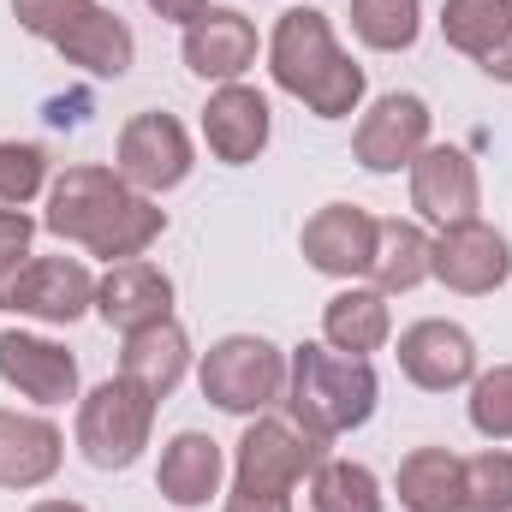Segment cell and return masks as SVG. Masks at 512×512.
Here are the masks:
<instances>
[{"mask_svg":"<svg viewBox=\"0 0 512 512\" xmlns=\"http://www.w3.org/2000/svg\"><path fill=\"white\" fill-rule=\"evenodd\" d=\"M60 459H66V435L48 417L0 411V489H12V495L42 489V483H54Z\"/></svg>","mask_w":512,"mask_h":512,"instance_id":"cell-19","label":"cell"},{"mask_svg":"<svg viewBox=\"0 0 512 512\" xmlns=\"http://www.w3.org/2000/svg\"><path fill=\"white\" fill-rule=\"evenodd\" d=\"M382 483L370 465L352 459H322V471L310 477V512H382Z\"/></svg>","mask_w":512,"mask_h":512,"instance_id":"cell-26","label":"cell"},{"mask_svg":"<svg viewBox=\"0 0 512 512\" xmlns=\"http://www.w3.org/2000/svg\"><path fill=\"white\" fill-rule=\"evenodd\" d=\"M477 66H483L489 78H501V84H512V30L501 36V42H495V54H489V60H477Z\"/></svg>","mask_w":512,"mask_h":512,"instance_id":"cell-35","label":"cell"},{"mask_svg":"<svg viewBox=\"0 0 512 512\" xmlns=\"http://www.w3.org/2000/svg\"><path fill=\"white\" fill-rule=\"evenodd\" d=\"M0 310H18V316H36L48 328H66L84 310H96V274L78 256H30L0 286Z\"/></svg>","mask_w":512,"mask_h":512,"instance_id":"cell-7","label":"cell"},{"mask_svg":"<svg viewBox=\"0 0 512 512\" xmlns=\"http://www.w3.org/2000/svg\"><path fill=\"white\" fill-rule=\"evenodd\" d=\"M387 334H393V310H387V292H376V286H346L322 304V340L334 352L370 358L387 346Z\"/></svg>","mask_w":512,"mask_h":512,"instance_id":"cell-21","label":"cell"},{"mask_svg":"<svg viewBox=\"0 0 512 512\" xmlns=\"http://www.w3.org/2000/svg\"><path fill=\"white\" fill-rule=\"evenodd\" d=\"M48 191V149L42 143H0V209H24Z\"/></svg>","mask_w":512,"mask_h":512,"instance_id":"cell-28","label":"cell"},{"mask_svg":"<svg viewBox=\"0 0 512 512\" xmlns=\"http://www.w3.org/2000/svg\"><path fill=\"white\" fill-rule=\"evenodd\" d=\"M197 387L209 405H221L233 417H262L286 399V352L262 334H227L203 352Z\"/></svg>","mask_w":512,"mask_h":512,"instance_id":"cell-4","label":"cell"},{"mask_svg":"<svg viewBox=\"0 0 512 512\" xmlns=\"http://www.w3.org/2000/svg\"><path fill=\"white\" fill-rule=\"evenodd\" d=\"M447 292H465V298H483L495 286L512 280V251L507 239L489 227V221H459L435 239V268H429Z\"/></svg>","mask_w":512,"mask_h":512,"instance_id":"cell-12","label":"cell"},{"mask_svg":"<svg viewBox=\"0 0 512 512\" xmlns=\"http://www.w3.org/2000/svg\"><path fill=\"white\" fill-rule=\"evenodd\" d=\"M328 459V435H316L310 423H298L292 411H262L245 423L239 453H233V483L245 489H274L292 495L304 477H316Z\"/></svg>","mask_w":512,"mask_h":512,"instance_id":"cell-5","label":"cell"},{"mask_svg":"<svg viewBox=\"0 0 512 512\" xmlns=\"http://www.w3.org/2000/svg\"><path fill=\"white\" fill-rule=\"evenodd\" d=\"M161 18H173V24H191V18H203L209 12V0H149Z\"/></svg>","mask_w":512,"mask_h":512,"instance_id":"cell-34","label":"cell"},{"mask_svg":"<svg viewBox=\"0 0 512 512\" xmlns=\"http://www.w3.org/2000/svg\"><path fill=\"white\" fill-rule=\"evenodd\" d=\"M507 30H512V0H447V6H441V36H447V48H459V54H471V60H489Z\"/></svg>","mask_w":512,"mask_h":512,"instance_id":"cell-25","label":"cell"},{"mask_svg":"<svg viewBox=\"0 0 512 512\" xmlns=\"http://www.w3.org/2000/svg\"><path fill=\"white\" fill-rule=\"evenodd\" d=\"M268 131H274V114H268V96L251 90V84H221L203 108V137L215 149V161L227 167H245L268 149Z\"/></svg>","mask_w":512,"mask_h":512,"instance_id":"cell-18","label":"cell"},{"mask_svg":"<svg viewBox=\"0 0 512 512\" xmlns=\"http://www.w3.org/2000/svg\"><path fill=\"white\" fill-rule=\"evenodd\" d=\"M268 72L286 96H298L316 120H346L364 102V66L334 42L328 12L316 6H292L280 12L274 36H268Z\"/></svg>","mask_w":512,"mask_h":512,"instance_id":"cell-2","label":"cell"},{"mask_svg":"<svg viewBox=\"0 0 512 512\" xmlns=\"http://www.w3.org/2000/svg\"><path fill=\"white\" fill-rule=\"evenodd\" d=\"M471 429L483 441H512V364H495L471 382Z\"/></svg>","mask_w":512,"mask_h":512,"instance_id":"cell-30","label":"cell"},{"mask_svg":"<svg viewBox=\"0 0 512 512\" xmlns=\"http://www.w3.org/2000/svg\"><path fill=\"white\" fill-rule=\"evenodd\" d=\"M435 268V239L417 221H376V256H370V280L376 292H411L423 286Z\"/></svg>","mask_w":512,"mask_h":512,"instance_id":"cell-24","label":"cell"},{"mask_svg":"<svg viewBox=\"0 0 512 512\" xmlns=\"http://www.w3.org/2000/svg\"><path fill=\"white\" fill-rule=\"evenodd\" d=\"M42 227L54 239H72L102 262H131L167 233V209L155 197L131 191L120 167H66L48 185V215Z\"/></svg>","mask_w":512,"mask_h":512,"instance_id":"cell-1","label":"cell"},{"mask_svg":"<svg viewBox=\"0 0 512 512\" xmlns=\"http://www.w3.org/2000/svg\"><path fill=\"white\" fill-rule=\"evenodd\" d=\"M423 149H429V102L423 96H405V90L382 96L358 120V131H352V155H358L364 173H399Z\"/></svg>","mask_w":512,"mask_h":512,"instance_id":"cell-11","label":"cell"},{"mask_svg":"<svg viewBox=\"0 0 512 512\" xmlns=\"http://www.w3.org/2000/svg\"><path fill=\"white\" fill-rule=\"evenodd\" d=\"M185 370H191V340H185V328H179V322H155V328H137V334H126L120 376H126V382H137L143 393L167 399L173 387L185 382Z\"/></svg>","mask_w":512,"mask_h":512,"instance_id":"cell-22","label":"cell"},{"mask_svg":"<svg viewBox=\"0 0 512 512\" xmlns=\"http://www.w3.org/2000/svg\"><path fill=\"white\" fill-rule=\"evenodd\" d=\"M96 0H12V18L30 30V36H42V42H54L78 12H90Z\"/></svg>","mask_w":512,"mask_h":512,"instance_id":"cell-31","label":"cell"},{"mask_svg":"<svg viewBox=\"0 0 512 512\" xmlns=\"http://www.w3.org/2000/svg\"><path fill=\"white\" fill-rule=\"evenodd\" d=\"M376 399L382 382L370 370V358H352V352H334L328 340L322 346H298L286 352V411L298 423H310L316 435H346V429H364L376 417Z\"/></svg>","mask_w":512,"mask_h":512,"instance_id":"cell-3","label":"cell"},{"mask_svg":"<svg viewBox=\"0 0 512 512\" xmlns=\"http://www.w3.org/2000/svg\"><path fill=\"white\" fill-rule=\"evenodd\" d=\"M423 30V0H352V36L376 54L411 48Z\"/></svg>","mask_w":512,"mask_h":512,"instance_id":"cell-27","label":"cell"},{"mask_svg":"<svg viewBox=\"0 0 512 512\" xmlns=\"http://www.w3.org/2000/svg\"><path fill=\"white\" fill-rule=\"evenodd\" d=\"M30 512H84V507H78V501H36Z\"/></svg>","mask_w":512,"mask_h":512,"instance_id":"cell-36","label":"cell"},{"mask_svg":"<svg viewBox=\"0 0 512 512\" xmlns=\"http://www.w3.org/2000/svg\"><path fill=\"white\" fill-rule=\"evenodd\" d=\"M399 370L423 393H453V387L477 382V340L447 316H423L399 334Z\"/></svg>","mask_w":512,"mask_h":512,"instance_id":"cell-10","label":"cell"},{"mask_svg":"<svg viewBox=\"0 0 512 512\" xmlns=\"http://www.w3.org/2000/svg\"><path fill=\"white\" fill-rule=\"evenodd\" d=\"M221 512H292V495H274V489H245V483H233V495H227V507Z\"/></svg>","mask_w":512,"mask_h":512,"instance_id":"cell-33","label":"cell"},{"mask_svg":"<svg viewBox=\"0 0 512 512\" xmlns=\"http://www.w3.org/2000/svg\"><path fill=\"white\" fill-rule=\"evenodd\" d=\"M30 239H36V221L24 209H0V286L30 262Z\"/></svg>","mask_w":512,"mask_h":512,"instance_id":"cell-32","label":"cell"},{"mask_svg":"<svg viewBox=\"0 0 512 512\" xmlns=\"http://www.w3.org/2000/svg\"><path fill=\"white\" fill-rule=\"evenodd\" d=\"M411 209L423 221H435L441 233L459 227V221H483V179H477V161L453 143H429L417 161H411Z\"/></svg>","mask_w":512,"mask_h":512,"instance_id":"cell-9","label":"cell"},{"mask_svg":"<svg viewBox=\"0 0 512 512\" xmlns=\"http://www.w3.org/2000/svg\"><path fill=\"white\" fill-rule=\"evenodd\" d=\"M221 477H227V453H221L215 435H203V429H179V435L161 447L155 489H161L167 507H179V512L209 507V501L221 495Z\"/></svg>","mask_w":512,"mask_h":512,"instance_id":"cell-17","label":"cell"},{"mask_svg":"<svg viewBox=\"0 0 512 512\" xmlns=\"http://www.w3.org/2000/svg\"><path fill=\"white\" fill-rule=\"evenodd\" d=\"M54 48H60L72 66H84L90 78H126L131 60H137V36H131V24L120 18V12H108V6L78 12V18L54 36Z\"/></svg>","mask_w":512,"mask_h":512,"instance_id":"cell-20","label":"cell"},{"mask_svg":"<svg viewBox=\"0 0 512 512\" xmlns=\"http://www.w3.org/2000/svg\"><path fill=\"white\" fill-rule=\"evenodd\" d=\"M298 251L316 274L358 280V274H370V256H376V215L358 209V203H328L304 221Z\"/></svg>","mask_w":512,"mask_h":512,"instance_id":"cell-13","label":"cell"},{"mask_svg":"<svg viewBox=\"0 0 512 512\" xmlns=\"http://www.w3.org/2000/svg\"><path fill=\"white\" fill-rule=\"evenodd\" d=\"M185 66L203 84H239L256 66V24L239 6H209L203 18L185 24Z\"/></svg>","mask_w":512,"mask_h":512,"instance_id":"cell-15","label":"cell"},{"mask_svg":"<svg viewBox=\"0 0 512 512\" xmlns=\"http://www.w3.org/2000/svg\"><path fill=\"white\" fill-rule=\"evenodd\" d=\"M96 316L108 328H120V334L173 322V280H167V268H155L143 256L108 262V274L96 280Z\"/></svg>","mask_w":512,"mask_h":512,"instance_id":"cell-14","label":"cell"},{"mask_svg":"<svg viewBox=\"0 0 512 512\" xmlns=\"http://www.w3.org/2000/svg\"><path fill=\"white\" fill-rule=\"evenodd\" d=\"M114 167H120V179H126L131 191L161 197V191L185 185L191 167H197V155H191V131L179 126L173 114H161V108L131 114L126 131H120V161H114Z\"/></svg>","mask_w":512,"mask_h":512,"instance_id":"cell-8","label":"cell"},{"mask_svg":"<svg viewBox=\"0 0 512 512\" xmlns=\"http://www.w3.org/2000/svg\"><path fill=\"white\" fill-rule=\"evenodd\" d=\"M459 483H465V512H512V453L489 447V453L465 459Z\"/></svg>","mask_w":512,"mask_h":512,"instance_id":"cell-29","label":"cell"},{"mask_svg":"<svg viewBox=\"0 0 512 512\" xmlns=\"http://www.w3.org/2000/svg\"><path fill=\"white\" fill-rule=\"evenodd\" d=\"M465 459L447 447H411L399 459V507L405 512H465Z\"/></svg>","mask_w":512,"mask_h":512,"instance_id":"cell-23","label":"cell"},{"mask_svg":"<svg viewBox=\"0 0 512 512\" xmlns=\"http://www.w3.org/2000/svg\"><path fill=\"white\" fill-rule=\"evenodd\" d=\"M0 382L36 405H66V399H78V358L42 334L6 328L0 334Z\"/></svg>","mask_w":512,"mask_h":512,"instance_id":"cell-16","label":"cell"},{"mask_svg":"<svg viewBox=\"0 0 512 512\" xmlns=\"http://www.w3.org/2000/svg\"><path fill=\"white\" fill-rule=\"evenodd\" d=\"M155 393H143L126 376H108L102 387H90L78 399V453L96 465V471H131L137 453L149 447V429H155Z\"/></svg>","mask_w":512,"mask_h":512,"instance_id":"cell-6","label":"cell"}]
</instances>
